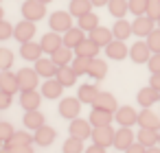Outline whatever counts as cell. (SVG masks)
Returning a JSON list of instances; mask_svg holds the SVG:
<instances>
[{"label":"cell","mask_w":160,"mask_h":153,"mask_svg":"<svg viewBox=\"0 0 160 153\" xmlns=\"http://www.w3.org/2000/svg\"><path fill=\"white\" fill-rule=\"evenodd\" d=\"M0 90H5L9 94H16L20 90V81H18V74H13L11 70H2L0 72Z\"/></svg>","instance_id":"cell-16"},{"label":"cell","mask_w":160,"mask_h":153,"mask_svg":"<svg viewBox=\"0 0 160 153\" xmlns=\"http://www.w3.org/2000/svg\"><path fill=\"white\" fill-rule=\"evenodd\" d=\"M42 53H44L42 46L35 44V42H27V44L20 46V57L27 59V61H38V59H42Z\"/></svg>","instance_id":"cell-24"},{"label":"cell","mask_w":160,"mask_h":153,"mask_svg":"<svg viewBox=\"0 0 160 153\" xmlns=\"http://www.w3.org/2000/svg\"><path fill=\"white\" fill-rule=\"evenodd\" d=\"M0 153H11V151L9 149H0Z\"/></svg>","instance_id":"cell-57"},{"label":"cell","mask_w":160,"mask_h":153,"mask_svg":"<svg viewBox=\"0 0 160 153\" xmlns=\"http://www.w3.org/2000/svg\"><path fill=\"white\" fill-rule=\"evenodd\" d=\"M64 153H83V140L68 136V140L64 142Z\"/></svg>","instance_id":"cell-39"},{"label":"cell","mask_w":160,"mask_h":153,"mask_svg":"<svg viewBox=\"0 0 160 153\" xmlns=\"http://www.w3.org/2000/svg\"><path fill=\"white\" fill-rule=\"evenodd\" d=\"M149 85H151V88H156V90L160 92V72H153V74H151V79H149Z\"/></svg>","instance_id":"cell-49"},{"label":"cell","mask_w":160,"mask_h":153,"mask_svg":"<svg viewBox=\"0 0 160 153\" xmlns=\"http://www.w3.org/2000/svg\"><path fill=\"white\" fill-rule=\"evenodd\" d=\"M90 64H92V59H90V57H79V55H75V59H72L70 68H72V70H75V74L79 77V74H88Z\"/></svg>","instance_id":"cell-36"},{"label":"cell","mask_w":160,"mask_h":153,"mask_svg":"<svg viewBox=\"0 0 160 153\" xmlns=\"http://www.w3.org/2000/svg\"><path fill=\"white\" fill-rule=\"evenodd\" d=\"M57 70H59V66L48 57V59H38L35 61V72L40 74V77H44V79H55L57 77Z\"/></svg>","instance_id":"cell-13"},{"label":"cell","mask_w":160,"mask_h":153,"mask_svg":"<svg viewBox=\"0 0 160 153\" xmlns=\"http://www.w3.org/2000/svg\"><path fill=\"white\" fill-rule=\"evenodd\" d=\"M92 107H97V109H105V112L116 114L118 103H116L114 94H110V92H99V96H97V101L92 103Z\"/></svg>","instance_id":"cell-19"},{"label":"cell","mask_w":160,"mask_h":153,"mask_svg":"<svg viewBox=\"0 0 160 153\" xmlns=\"http://www.w3.org/2000/svg\"><path fill=\"white\" fill-rule=\"evenodd\" d=\"M92 125H90V120H83V118H75V120H70V136H75V138H81V140H86V138H90L92 136Z\"/></svg>","instance_id":"cell-14"},{"label":"cell","mask_w":160,"mask_h":153,"mask_svg":"<svg viewBox=\"0 0 160 153\" xmlns=\"http://www.w3.org/2000/svg\"><path fill=\"white\" fill-rule=\"evenodd\" d=\"M9 151H11V153H33L31 144H18V146H11Z\"/></svg>","instance_id":"cell-48"},{"label":"cell","mask_w":160,"mask_h":153,"mask_svg":"<svg viewBox=\"0 0 160 153\" xmlns=\"http://www.w3.org/2000/svg\"><path fill=\"white\" fill-rule=\"evenodd\" d=\"M9 37H13V26L7 20H0V42L9 40Z\"/></svg>","instance_id":"cell-45"},{"label":"cell","mask_w":160,"mask_h":153,"mask_svg":"<svg viewBox=\"0 0 160 153\" xmlns=\"http://www.w3.org/2000/svg\"><path fill=\"white\" fill-rule=\"evenodd\" d=\"M92 7H103V5H110V0H90Z\"/></svg>","instance_id":"cell-52"},{"label":"cell","mask_w":160,"mask_h":153,"mask_svg":"<svg viewBox=\"0 0 160 153\" xmlns=\"http://www.w3.org/2000/svg\"><path fill=\"white\" fill-rule=\"evenodd\" d=\"M90 9H92L90 0H70V9L68 11L72 13V18H83V16L92 13Z\"/></svg>","instance_id":"cell-27"},{"label":"cell","mask_w":160,"mask_h":153,"mask_svg":"<svg viewBox=\"0 0 160 153\" xmlns=\"http://www.w3.org/2000/svg\"><path fill=\"white\" fill-rule=\"evenodd\" d=\"M112 33H114V40H121V42H125L132 33H134V29H132V22H127V20H116V24L112 26Z\"/></svg>","instance_id":"cell-28"},{"label":"cell","mask_w":160,"mask_h":153,"mask_svg":"<svg viewBox=\"0 0 160 153\" xmlns=\"http://www.w3.org/2000/svg\"><path fill=\"white\" fill-rule=\"evenodd\" d=\"M151 55L153 53L149 50L147 42H136L134 46H129V57H132L134 64H147L151 59Z\"/></svg>","instance_id":"cell-11"},{"label":"cell","mask_w":160,"mask_h":153,"mask_svg":"<svg viewBox=\"0 0 160 153\" xmlns=\"http://www.w3.org/2000/svg\"><path fill=\"white\" fill-rule=\"evenodd\" d=\"M51 59H53L59 68H62V66H70V64H72V59H75V57H72V48L62 46L59 50H55V53L51 55Z\"/></svg>","instance_id":"cell-31"},{"label":"cell","mask_w":160,"mask_h":153,"mask_svg":"<svg viewBox=\"0 0 160 153\" xmlns=\"http://www.w3.org/2000/svg\"><path fill=\"white\" fill-rule=\"evenodd\" d=\"M145 151H147V149H145L140 142H134V144H132V146H129L125 153H145Z\"/></svg>","instance_id":"cell-50"},{"label":"cell","mask_w":160,"mask_h":153,"mask_svg":"<svg viewBox=\"0 0 160 153\" xmlns=\"http://www.w3.org/2000/svg\"><path fill=\"white\" fill-rule=\"evenodd\" d=\"M132 29H134V35L136 37H149L156 29H153V20L149 16H138L134 22H132Z\"/></svg>","instance_id":"cell-9"},{"label":"cell","mask_w":160,"mask_h":153,"mask_svg":"<svg viewBox=\"0 0 160 153\" xmlns=\"http://www.w3.org/2000/svg\"><path fill=\"white\" fill-rule=\"evenodd\" d=\"M13 133H16V129H13V125H11V122L0 120V138L7 142V140H11V138H13Z\"/></svg>","instance_id":"cell-42"},{"label":"cell","mask_w":160,"mask_h":153,"mask_svg":"<svg viewBox=\"0 0 160 153\" xmlns=\"http://www.w3.org/2000/svg\"><path fill=\"white\" fill-rule=\"evenodd\" d=\"M147 64H149L151 74H153V72H160V53H153V55H151V59H149Z\"/></svg>","instance_id":"cell-46"},{"label":"cell","mask_w":160,"mask_h":153,"mask_svg":"<svg viewBox=\"0 0 160 153\" xmlns=\"http://www.w3.org/2000/svg\"><path fill=\"white\" fill-rule=\"evenodd\" d=\"M62 90H64V85L57 79H46L42 83V96H46V98H59Z\"/></svg>","instance_id":"cell-26"},{"label":"cell","mask_w":160,"mask_h":153,"mask_svg":"<svg viewBox=\"0 0 160 153\" xmlns=\"http://www.w3.org/2000/svg\"><path fill=\"white\" fill-rule=\"evenodd\" d=\"M35 22H29V20H22L13 26V37L20 42V44H27V42H33V35H35Z\"/></svg>","instance_id":"cell-3"},{"label":"cell","mask_w":160,"mask_h":153,"mask_svg":"<svg viewBox=\"0 0 160 153\" xmlns=\"http://www.w3.org/2000/svg\"><path fill=\"white\" fill-rule=\"evenodd\" d=\"M40 46H42V50H44V53L53 55L55 50H59V48L64 46V37H62V33L51 31V33H46V35L40 40Z\"/></svg>","instance_id":"cell-10"},{"label":"cell","mask_w":160,"mask_h":153,"mask_svg":"<svg viewBox=\"0 0 160 153\" xmlns=\"http://www.w3.org/2000/svg\"><path fill=\"white\" fill-rule=\"evenodd\" d=\"M97 26H99V18H97V13H88V16L79 18V29H81V31L92 33Z\"/></svg>","instance_id":"cell-38"},{"label":"cell","mask_w":160,"mask_h":153,"mask_svg":"<svg viewBox=\"0 0 160 153\" xmlns=\"http://www.w3.org/2000/svg\"><path fill=\"white\" fill-rule=\"evenodd\" d=\"M158 29H160V20H158Z\"/></svg>","instance_id":"cell-58"},{"label":"cell","mask_w":160,"mask_h":153,"mask_svg":"<svg viewBox=\"0 0 160 153\" xmlns=\"http://www.w3.org/2000/svg\"><path fill=\"white\" fill-rule=\"evenodd\" d=\"M44 13H46V5L38 2V0H24V2H22V16H24V20L38 22V20L44 18Z\"/></svg>","instance_id":"cell-2"},{"label":"cell","mask_w":160,"mask_h":153,"mask_svg":"<svg viewBox=\"0 0 160 153\" xmlns=\"http://www.w3.org/2000/svg\"><path fill=\"white\" fill-rule=\"evenodd\" d=\"M114 136H116V131L108 125V127H94L92 129V142L94 144H101V146H110V144H114Z\"/></svg>","instance_id":"cell-7"},{"label":"cell","mask_w":160,"mask_h":153,"mask_svg":"<svg viewBox=\"0 0 160 153\" xmlns=\"http://www.w3.org/2000/svg\"><path fill=\"white\" fill-rule=\"evenodd\" d=\"M42 103V94L38 90H22L20 92V105L24 107V112H33L38 109Z\"/></svg>","instance_id":"cell-12"},{"label":"cell","mask_w":160,"mask_h":153,"mask_svg":"<svg viewBox=\"0 0 160 153\" xmlns=\"http://www.w3.org/2000/svg\"><path fill=\"white\" fill-rule=\"evenodd\" d=\"M147 16H149L151 20H160V0H149Z\"/></svg>","instance_id":"cell-44"},{"label":"cell","mask_w":160,"mask_h":153,"mask_svg":"<svg viewBox=\"0 0 160 153\" xmlns=\"http://www.w3.org/2000/svg\"><path fill=\"white\" fill-rule=\"evenodd\" d=\"M11 66H13V50L0 48V70H9Z\"/></svg>","instance_id":"cell-41"},{"label":"cell","mask_w":160,"mask_h":153,"mask_svg":"<svg viewBox=\"0 0 160 153\" xmlns=\"http://www.w3.org/2000/svg\"><path fill=\"white\" fill-rule=\"evenodd\" d=\"M11 96H13V94L5 92V90H0V109H7V107L11 105Z\"/></svg>","instance_id":"cell-47"},{"label":"cell","mask_w":160,"mask_h":153,"mask_svg":"<svg viewBox=\"0 0 160 153\" xmlns=\"http://www.w3.org/2000/svg\"><path fill=\"white\" fill-rule=\"evenodd\" d=\"M158 138H160V131H158V129H145V127H140L138 133H136V142H140L145 149L156 146Z\"/></svg>","instance_id":"cell-21"},{"label":"cell","mask_w":160,"mask_h":153,"mask_svg":"<svg viewBox=\"0 0 160 153\" xmlns=\"http://www.w3.org/2000/svg\"><path fill=\"white\" fill-rule=\"evenodd\" d=\"M31 142H35V138H33V136H29L27 131H16V133H13V138L5 142V149L18 146V144H31Z\"/></svg>","instance_id":"cell-37"},{"label":"cell","mask_w":160,"mask_h":153,"mask_svg":"<svg viewBox=\"0 0 160 153\" xmlns=\"http://www.w3.org/2000/svg\"><path fill=\"white\" fill-rule=\"evenodd\" d=\"M108 9L116 20H123V16L129 11V0H110Z\"/></svg>","instance_id":"cell-34"},{"label":"cell","mask_w":160,"mask_h":153,"mask_svg":"<svg viewBox=\"0 0 160 153\" xmlns=\"http://www.w3.org/2000/svg\"><path fill=\"white\" fill-rule=\"evenodd\" d=\"M101 48L94 44V42H90V40H86L79 48H75V55H79V57H90V59H94L97 57V53H99Z\"/></svg>","instance_id":"cell-35"},{"label":"cell","mask_w":160,"mask_h":153,"mask_svg":"<svg viewBox=\"0 0 160 153\" xmlns=\"http://www.w3.org/2000/svg\"><path fill=\"white\" fill-rule=\"evenodd\" d=\"M38 2H42V5H48V2H51V0H38Z\"/></svg>","instance_id":"cell-54"},{"label":"cell","mask_w":160,"mask_h":153,"mask_svg":"<svg viewBox=\"0 0 160 153\" xmlns=\"http://www.w3.org/2000/svg\"><path fill=\"white\" fill-rule=\"evenodd\" d=\"M145 153H160V146H151V149H147Z\"/></svg>","instance_id":"cell-53"},{"label":"cell","mask_w":160,"mask_h":153,"mask_svg":"<svg viewBox=\"0 0 160 153\" xmlns=\"http://www.w3.org/2000/svg\"><path fill=\"white\" fill-rule=\"evenodd\" d=\"M105 74H108V64L103 61V59H92V64H90V70H88V77H92L94 81H101V79H105Z\"/></svg>","instance_id":"cell-32"},{"label":"cell","mask_w":160,"mask_h":153,"mask_svg":"<svg viewBox=\"0 0 160 153\" xmlns=\"http://www.w3.org/2000/svg\"><path fill=\"white\" fill-rule=\"evenodd\" d=\"M105 55H108L110 59H114V61H121V59H125V57L129 55V48L125 46V42L112 40V42L105 46Z\"/></svg>","instance_id":"cell-15"},{"label":"cell","mask_w":160,"mask_h":153,"mask_svg":"<svg viewBox=\"0 0 160 153\" xmlns=\"http://www.w3.org/2000/svg\"><path fill=\"white\" fill-rule=\"evenodd\" d=\"M90 42H94L99 48H105L112 40H114V33H112V29H105V26H97L92 33H90V37H88Z\"/></svg>","instance_id":"cell-17"},{"label":"cell","mask_w":160,"mask_h":153,"mask_svg":"<svg viewBox=\"0 0 160 153\" xmlns=\"http://www.w3.org/2000/svg\"><path fill=\"white\" fill-rule=\"evenodd\" d=\"M2 16H5V9H2V7H0V20H2Z\"/></svg>","instance_id":"cell-55"},{"label":"cell","mask_w":160,"mask_h":153,"mask_svg":"<svg viewBox=\"0 0 160 153\" xmlns=\"http://www.w3.org/2000/svg\"><path fill=\"white\" fill-rule=\"evenodd\" d=\"M18 81H20V92L22 90H35L40 83V74L35 72V68H20L18 72Z\"/></svg>","instance_id":"cell-4"},{"label":"cell","mask_w":160,"mask_h":153,"mask_svg":"<svg viewBox=\"0 0 160 153\" xmlns=\"http://www.w3.org/2000/svg\"><path fill=\"white\" fill-rule=\"evenodd\" d=\"M48 26L55 33H68L72 29V13L70 11H55L48 20Z\"/></svg>","instance_id":"cell-1"},{"label":"cell","mask_w":160,"mask_h":153,"mask_svg":"<svg viewBox=\"0 0 160 153\" xmlns=\"http://www.w3.org/2000/svg\"><path fill=\"white\" fill-rule=\"evenodd\" d=\"M147 7H149V0H129V13L138 16H147Z\"/></svg>","instance_id":"cell-40"},{"label":"cell","mask_w":160,"mask_h":153,"mask_svg":"<svg viewBox=\"0 0 160 153\" xmlns=\"http://www.w3.org/2000/svg\"><path fill=\"white\" fill-rule=\"evenodd\" d=\"M79 109H81V101L79 98H72V96H66V98H62L59 101V114H62V118H70V120H75V118H79Z\"/></svg>","instance_id":"cell-5"},{"label":"cell","mask_w":160,"mask_h":153,"mask_svg":"<svg viewBox=\"0 0 160 153\" xmlns=\"http://www.w3.org/2000/svg\"><path fill=\"white\" fill-rule=\"evenodd\" d=\"M0 149H5V140L2 138H0Z\"/></svg>","instance_id":"cell-56"},{"label":"cell","mask_w":160,"mask_h":153,"mask_svg":"<svg viewBox=\"0 0 160 153\" xmlns=\"http://www.w3.org/2000/svg\"><path fill=\"white\" fill-rule=\"evenodd\" d=\"M99 92H101V90H99L94 83H86V85L79 88V96H77V98H79L81 103H90V105H92V103L97 101Z\"/></svg>","instance_id":"cell-29"},{"label":"cell","mask_w":160,"mask_h":153,"mask_svg":"<svg viewBox=\"0 0 160 153\" xmlns=\"http://www.w3.org/2000/svg\"><path fill=\"white\" fill-rule=\"evenodd\" d=\"M55 129L53 127H48V125H44V127H40L38 131H33V138H35V144H40V146H48V144H53L55 142Z\"/></svg>","instance_id":"cell-25"},{"label":"cell","mask_w":160,"mask_h":153,"mask_svg":"<svg viewBox=\"0 0 160 153\" xmlns=\"http://www.w3.org/2000/svg\"><path fill=\"white\" fill-rule=\"evenodd\" d=\"M86 153H105V146H101V144H90V146H86Z\"/></svg>","instance_id":"cell-51"},{"label":"cell","mask_w":160,"mask_h":153,"mask_svg":"<svg viewBox=\"0 0 160 153\" xmlns=\"http://www.w3.org/2000/svg\"><path fill=\"white\" fill-rule=\"evenodd\" d=\"M134 142H136V133H134L129 127H118V129H116V136H114V146H116L118 151H127Z\"/></svg>","instance_id":"cell-8"},{"label":"cell","mask_w":160,"mask_h":153,"mask_svg":"<svg viewBox=\"0 0 160 153\" xmlns=\"http://www.w3.org/2000/svg\"><path fill=\"white\" fill-rule=\"evenodd\" d=\"M114 120L118 122V127H132L138 122V112L132 105H121L114 114Z\"/></svg>","instance_id":"cell-6"},{"label":"cell","mask_w":160,"mask_h":153,"mask_svg":"<svg viewBox=\"0 0 160 153\" xmlns=\"http://www.w3.org/2000/svg\"><path fill=\"white\" fill-rule=\"evenodd\" d=\"M158 146H160V138H158Z\"/></svg>","instance_id":"cell-59"},{"label":"cell","mask_w":160,"mask_h":153,"mask_svg":"<svg viewBox=\"0 0 160 153\" xmlns=\"http://www.w3.org/2000/svg\"><path fill=\"white\" fill-rule=\"evenodd\" d=\"M136 101L147 109V107H151L156 101H160V92H158L156 88H151V85L140 88V90H138V94H136Z\"/></svg>","instance_id":"cell-18"},{"label":"cell","mask_w":160,"mask_h":153,"mask_svg":"<svg viewBox=\"0 0 160 153\" xmlns=\"http://www.w3.org/2000/svg\"><path fill=\"white\" fill-rule=\"evenodd\" d=\"M22 120H24V127H29V129H33V131H38L40 127H44V114H42L40 109L27 112Z\"/></svg>","instance_id":"cell-30"},{"label":"cell","mask_w":160,"mask_h":153,"mask_svg":"<svg viewBox=\"0 0 160 153\" xmlns=\"http://www.w3.org/2000/svg\"><path fill=\"white\" fill-rule=\"evenodd\" d=\"M138 127H145V129H160V116L147 107V109L138 112Z\"/></svg>","instance_id":"cell-22"},{"label":"cell","mask_w":160,"mask_h":153,"mask_svg":"<svg viewBox=\"0 0 160 153\" xmlns=\"http://www.w3.org/2000/svg\"><path fill=\"white\" fill-rule=\"evenodd\" d=\"M147 46H149L151 53H160V29L153 31V33L147 37Z\"/></svg>","instance_id":"cell-43"},{"label":"cell","mask_w":160,"mask_h":153,"mask_svg":"<svg viewBox=\"0 0 160 153\" xmlns=\"http://www.w3.org/2000/svg\"><path fill=\"white\" fill-rule=\"evenodd\" d=\"M64 88H70V85H75L77 83V74H75V70L70 68V66H62L59 70H57V77H55Z\"/></svg>","instance_id":"cell-33"},{"label":"cell","mask_w":160,"mask_h":153,"mask_svg":"<svg viewBox=\"0 0 160 153\" xmlns=\"http://www.w3.org/2000/svg\"><path fill=\"white\" fill-rule=\"evenodd\" d=\"M88 120H90L92 127H108V125L114 120V114H112V112H105V109H97V107H92Z\"/></svg>","instance_id":"cell-23"},{"label":"cell","mask_w":160,"mask_h":153,"mask_svg":"<svg viewBox=\"0 0 160 153\" xmlns=\"http://www.w3.org/2000/svg\"><path fill=\"white\" fill-rule=\"evenodd\" d=\"M86 42V31H81L79 26H72L68 33H64V46H68V48H79L81 44Z\"/></svg>","instance_id":"cell-20"}]
</instances>
